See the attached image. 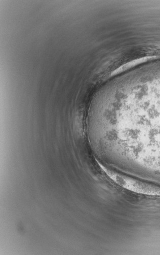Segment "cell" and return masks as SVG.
Wrapping results in <instances>:
<instances>
[{
	"label": "cell",
	"instance_id": "1",
	"mask_svg": "<svg viewBox=\"0 0 160 255\" xmlns=\"http://www.w3.org/2000/svg\"><path fill=\"white\" fill-rule=\"evenodd\" d=\"M101 168L118 185L133 192L160 197V186L114 171L98 162Z\"/></svg>",
	"mask_w": 160,
	"mask_h": 255
}]
</instances>
